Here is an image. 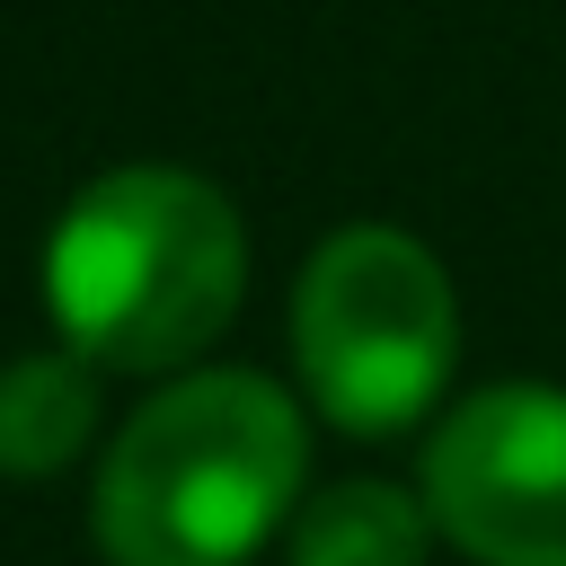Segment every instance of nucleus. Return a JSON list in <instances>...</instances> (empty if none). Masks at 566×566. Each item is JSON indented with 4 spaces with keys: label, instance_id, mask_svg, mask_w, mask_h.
Wrapping results in <instances>:
<instances>
[{
    "label": "nucleus",
    "instance_id": "20e7f679",
    "mask_svg": "<svg viewBox=\"0 0 566 566\" xmlns=\"http://www.w3.org/2000/svg\"><path fill=\"white\" fill-rule=\"evenodd\" d=\"M424 504L478 566H566V389H469L424 442Z\"/></svg>",
    "mask_w": 566,
    "mask_h": 566
},
{
    "label": "nucleus",
    "instance_id": "f257e3e1",
    "mask_svg": "<svg viewBox=\"0 0 566 566\" xmlns=\"http://www.w3.org/2000/svg\"><path fill=\"white\" fill-rule=\"evenodd\" d=\"M248 292V230L230 195L195 168L142 159L106 168L44 248V301L97 371L195 363Z\"/></svg>",
    "mask_w": 566,
    "mask_h": 566
},
{
    "label": "nucleus",
    "instance_id": "39448f33",
    "mask_svg": "<svg viewBox=\"0 0 566 566\" xmlns=\"http://www.w3.org/2000/svg\"><path fill=\"white\" fill-rule=\"evenodd\" d=\"M433 504L389 478H336L292 513V566H424Z\"/></svg>",
    "mask_w": 566,
    "mask_h": 566
},
{
    "label": "nucleus",
    "instance_id": "423d86ee",
    "mask_svg": "<svg viewBox=\"0 0 566 566\" xmlns=\"http://www.w3.org/2000/svg\"><path fill=\"white\" fill-rule=\"evenodd\" d=\"M88 424H97V363L88 354H27L0 371V478L71 469Z\"/></svg>",
    "mask_w": 566,
    "mask_h": 566
},
{
    "label": "nucleus",
    "instance_id": "f03ea898",
    "mask_svg": "<svg viewBox=\"0 0 566 566\" xmlns=\"http://www.w3.org/2000/svg\"><path fill=\"white\" fill-rule=\"evenodd\" d=\"M301 407L265 371L168 380L97 469V548L115 566H248L301 504Z\"/></svg>",
    "mask_w": 566,
    "mask_h": 566
},
{
    "label": "nucleus",
    "instance_id": "7ed1b4c3",
    "mask_svg": "<svg viewBox=\"0 0 566 566\" xmlns=\"http://www.w3.org/2000/svg\"><path fill=\"white\" fill-rule=\"evenodd\" d=\"M292 363L327 424L380 442L407 433L460 363V292L442 256L398 221H345L292 283Z\"/></svg>",
    "mask_w": 566,
    "mask_h": 566
}]
</instances>
